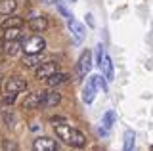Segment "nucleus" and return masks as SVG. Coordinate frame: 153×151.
<instances>
[{"instance_id": "1", "label": "nucleus", "mask_w": 153, "mask_h": 151, "mask_svg": "<svg viewBox=\"0 0 153 151\" xmlns=\"http://www.w3.org/2000/svg\"><path fill=\"white\" fill-rule=\"evenodd\" d=\"M54 130L57 134V138L63 140L67 145H71V147H76V149H82L86 145V136L82 134L80 130L76 128H71L69 124H54Z\"/></svg>"}, {"instance_id": "2", "label": "nucleus", "mask_w": 153, "mask_h": 151, "mask_svg": "<svg viewBox=\"0 0 153 151\" xmlns=\"http://www.w3.org/2000/svg\"><path fill=\"white\" fill-rule=\"evenodd\" d=\"M21 48L25 54H42L46 48V40L42 36H31L21 44Z\"/></svg>"}, {"instance_id": "3", "label": "nucleus", "mask_w": 153, "mask_h": 151, "mask_svg": "<svg viewBox=\"0 0 153 151\" xmlns=\"http://www.w3.org/2000/svg\"><path fill=\"white\" fill-rule=\"evenodd\" d=\"M33 147H35V151H57V141L54 138H48V136H38L33 141Z\"/></svg>"}, {"instance_id": "4", "label": "nucleus", "mask_w": 153, "mask_h": 151, "mask_svg": "<svg viewBox=\"0 0 153 151\" xmlns=\"http://www.w3.org/2000/svg\"><path fill=\"white\" fill-rule=\"evenodd\" d=\"M27 88V81L21 77H10L6 82H4V90L6 92H23Z\"/></svg>"}, {"instance_id": "5", "label": "nucleus", "mask_w": 153, "mask_h": 151, "mask_svg": "<svg viewBox=\"0 0 153 151\" xmlns=\"http://www.w3.org/2000/svg\"><path fill=\"white\" fill-rule=\"evenodd\" d=\"M42 98H44V92H33L23 100L21 107L23 109H38L42 105Z\"/></svg>"}, {"instance_id": "6", "label": "nucleus", "mask_w": 153, "mask_h": 151, "mask_svg": "<svg viewBox=\"0 0 153 151\" xmlns=\"http://www.w3.org/2000/svg\"><path fill=\"white\" fill-rule=\"evenodd\" d=\"M57 63L56 61H44V63H40V67L36 69V78H48L50 75L57 73Z\"/></svg>"}, {"instance_id": "7", "label": "nucleus", "mask_w": 153, "mask_h": 151, "mask_svg": "<svg viewBox=\"0 0 153 151\" xmlns=\"http://www.w3.org/2000/svg\"><path fill=\"white\" fill-rule=\"evenodd\" d=\"M19 48H21L19 40H0V54L4 56H16Z\"/></svg>"}, {"instance_id": "8", "label": "nucleus", "mask_w": 153, "mask_h": 151, "mask_svg": "<svg viewBox=\"0 0 153 151\" xmlns=\"http://www.w3.org/2000/svg\"><path fill=\"white\" fill-rule=\"evenodd\" d=\"M69 31H71V35H73V38L76 44H80V42L84 40V36H86V29L82 25H80L76 19H69Z\"/></svg>"}, {"instance_id": "9", "label": "nucleus", "mask_w": 153, "mask_h": 151, "mask_svg": "<svg viewBox=\"0 0 153 151\" xmlns=\"http://www.w3.org/2000/svg\"><path fill=\"white\" fill-rule=\"evenodd\" d=\"M76 67H79V75H82V77H84L86 73H88L90 69H92V54H90L88 50L80 54V58H79V65H76Z\"/></svg>"}, {"instance_id": "10", "label": "nucleus", "mask_w": 153, "mask_h": 151, "mask_svg": "<svg viewBox=\"0 0 153 151\" xmlns=\"http://www.w3.org/2000/svg\"><path fill=\"white\" fill-rule=\"evenodd\" d=\"M29 29L35 31V33H42L48 29V19L44 16H36V17H31V21H29Z\"/></svg>"}, {"instance_id": "11", "label": "nucleus", "mask_w": 153, "mask_h": 151, "mask_svg": "<svg viewBox=\"0 0 153 151\" xmlns=\"http://www.w3.org/2000/svg\"><path fill=\"white\" fill-rule=\"evenodd\" d=\"M61 101V94L52 90V92H44V98H42V105L44 107H56L57 103Z\"/></svg>"}, {"instance_id": "12", "label": "nucleus", "mask_w": 153, "mask_h": 151, "mask_svg": "<svg viewBox=\"0 0 153 151\" xmlns=\"http://www.w3.org/2000/svg\"><path fill=\"white\" fill-rule=\"evenodd\" d=\"M100 69L103 71V77L107 78V81H113V77H115V73H113V61H111V58H109L107 54L103 56V59H102V65H100Z\"/></svg>"}, {"instance_id": "13", "label": "nucleus", "mask_w": 153, "mask_h": 151, "mask_svg": "<svg viewBox=\"0 0 153 151\" xmlns=\"http://www.w3.org/2000/svg\"><path fill=\"white\" fill-rule=\"evenodd\" d=\"M94 96H96V84H94L92 78H90V81L84 84V88H82V101L84 103H92Z\"/></svg>"}, {"instance_id": "14", "label": "nucleus", "mask_w": 153, "mask_h": 151, "mask_svg": "<svg viewBox=\"0 0 153 151\" xmlns=\"http://www.w3.org/2000/svg\"><path fill=\"white\" fill-rule=\"evenodd\" d=\"M21 27H23V19L17 17V16H10V17H6V19L2 21V29L4 31H8V29H21Z\"/></svg>"}, {"instance_id": "15", "label": "nucleus", "mask_w": 153, "mask_h": 151, "mask_svg": "<svg viewBox=\"0 0 153 151\" xmlns=\"http://www.w3.org/2000/svg\"><path fill=\"white\" fill-rule=\"evenodd\" d=\"M21 63L25 67H36V65L42 63V54H25Z\"/></svg>"}, {"instance_id": "16", "label": "nucleus", "mask_w": 153, "mask_h": 151, "mask_svg": "<svg viewBox=\"0 0 153 151\" xmlns=\"http://www.w3.org/2000/svg\"><path fill=\"white\" fill-rule=\"evenodd\" d=\"M67 75L65 73H59V71H57V73H54V75H50V77L46 78V82H48V86H59V84H63V82H67Z\"/></svg>"}, {"instance_id": "17", "label": "nucleus", "mask_w": 153, "mask_h": 151, "mask_svg": "<svg viewBox=\"0 0 153 151\" xmlns=\"http://www.w3.org/2000/svg\"><path fill=\"white\" fill-rule=\"evenodd\" d=\"M17 8L16 0H0V16H10Z\"/></svg>"}, {"instance_id": "18", "label": "nucleus", "mask_w": 153, "mask_h": 151, "mask_svg": "<svg viewBox=\"0 0 153 151\" xmlns=\"http://www.w3.org/2000/svg\"><path fill=\"white\" fill-rule=\"evenodd\" d=\"M134 145H136V134L132 130H126L123 141V151H134Z\"/></svg>"}, {"instance_id": "19", "label": "nucleus", "mask_w": 153, "mask_h": 151, "mask_svg": "<svg viewBox=\"0 0 153 151\" xmlns=\"http://www.w3.org/2000/svg\"><path fill=\"white\" fill-rule=\"evenodd\" d=\"M115 121H117V113H115L113 109H109V111H105L103 117H102V126L105 130H109L115 124Z\"/></svg>"}, {"instance_id": "20", "label": "nucleus", "mask_w": 153, "mask_h": 151, "mask_svg": "<svg viewBox=\"0 0 153 151\" xmlns=\"http://www.w3.org/2000/svg\"><path fill=\"white\" fill-rule=\"evenodd\" d=\"M52 2H54V4H56V8H57V12H59V13H61V16H63V17H65V19H67V21H69V19H73V13H71V12H69V8H67V6H65V4H63V2H61V0H52Z\"/></svg>"}, {"instance_id": "21", "label": "nucleus", "mask_w": 153, "mask_h": 151, "mask_svg": "<svg viewBox=\"0 0 153 151\" xmlns=\"http://www.w3.org/2000/svg\"><path fill=\"white\" fill-rule=\"evenodd\" d=\"M96 84V88H102L103 92H107V82H105V77L103 75H94V77H90Z\"/></svg>"}, {"instance_id": "22", "label": "nucleus", "mask_w": 153, "mask_h": 151, "mask_svg": "<svg viewBox=\"0 0 153 151\" xmlns=\"http://www.w3.org/2000/svg\"><path fill=\"white\" fill-rule=\"evenodd\" d=\"M4 40H19V29H8L4 33Z\"/></svg>"}, {"instance_id": "23", "label": "nucleus", "mask_w": 153, "mask_h": 151, "mask_svg": "<svg viewBox=\"0 0 153 151\" xmlns=\"http://www.w3.org/2000/svg\"><path fill=\"white\" fill-rule=\"evenodd\" d=\"M2 149H4V151H19V149H17V144H16L13 140H4V141H2Z\"/></svg>"}, {"instance_id": "24", "label": "nucleus", "mask_w": 153, "mask_h": 151, "mask_svg": "<svg viewBox=\"0 0 153 151\" xmlns=\"http://www.w3.org/2000/svg\"><path fill=\"white\" fill-rule=\"evenodd\" d=\"M103 56H105V50H103V46H102V44H98V46H96V65H102V59H103Z\"/></svg>"}, {"instance_id": "25", "label": "nucleus", "mask_w": 153, "mask_h": 151, "mask_svg": "<svg viewBox=\"0 0 153 151\" xmlns=\"http://www.w3.org/2000/svg\"><path fill=\"white\" fill-rule=\"evenodd\" d=\"M16 96H17L16 92H6L4 98H2V103H4V105H12V103L16 101Z\"/></svg>"}, {"instance_id": "26", "label": "nucleus", "mask_w": 153, "mask_h": 151, "mask_svg": "<svg viewBox=\"0 0 153 151\" xmlns=\"http://www.w3.org/2000/svg\"><path fill=\"white\" fill-rule=\"evenodd\" d=\"M2 117H4V122H6L8 126H13V124H16V115H13L12 111H4Z\"/></svg>"}, {"instance_id": "27", "label": "nucleus", "mask_w": 153, "mask_h": 151, "mask_svg": "<svg viewBox=\"0 0 153 151\" xmlns=\"http://www.w3.org/2000/svg\"><path fill=\"white\" fill-rule=\"evenodd\" d=\"M86 21H88V25H90V27H96V23H94V16H92V13H86Z\"/></svg>"}, {"instance_id": "28", "label": "nucleus", "mask_w": 153, "mask_h": 151, "mask_svg": "<svg viewBox=\"0 0 153 151\" xmlns=\"http://www.w3.org/2000/svg\"><path fill=\"white\" fill-rule=\"evenodd\" d=\"M0 78H2V71H0Z\"/></svg>"}, {"instance_id": "29", "label": "nucleus", "mask_w": 153, "mask_h": 151, "mask_svg": "<svg viewBox=\"0 0 153 151\" xmlns=\"http://www.w3.org/2000/svg\"><path fill=\"white\" fill-rule=\"evenodd\" d=\"M69 2H76V0H69Z\"/></svg>"}]
</instances>
